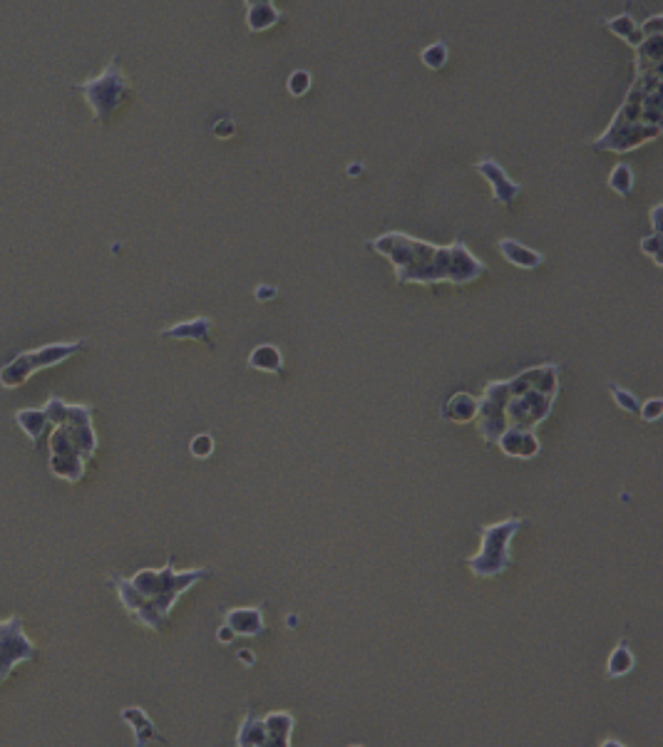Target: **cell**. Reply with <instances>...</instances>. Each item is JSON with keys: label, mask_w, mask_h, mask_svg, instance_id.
I'll return each instance as SVG.
<instances>
[{"label": "cell", "mask_w": 663, "mask_h": 747, "mask_svg": "<svg viewBox=\"0 0 663 747\" xmlns=\"http://www.w3.org/2000/svg\"><path fill=\"white\" fill-rule=\"evenodd\" d=\"M212 135L217 137V139H229V137H234V135H236V125H234V120H229V117H221V120L214 122Z\"/></svg>", "instance_id": "1f68e13d"}, {"label": "cell", "mask_w": 663, "mask_h": 747, "mask_svg": "<svg viewBox=\"0 0 663 747\" xmlns=\"http://www.w3.org/2000/svg\"><path fill=\"white\" fill-rule=\"evenodd\" d=\"M661 135V68H639L624 107L609 130L596 137L594 149L626 154Z\"/></svg>", "instance_id": "277c9868"}, {"label": "cell", "mask_w": 663, "mask_h": 747, "mask_svg": "<svg viewBox=\"0 0 663 747\" xmlns=\"http://www.w3.org/2000/svg\"><path fill=\"white\" fill-rule=\"evenodd\" d=\"M70 87L85 97L97 125H107L115 117V112L132 97V82L122 70L117 55H112V60L100 75L85 82H73Z\"/></svg>", "instance_id": "8992f818"}, {"label": "cell", "mask_w": 663, "mask_h": 747, "mask_svg": "<svg viewBox=\"0 0 663 747\" xmlns=\"http://www.w3.org/2000/svg\"><path fill=\"white\" fill-rule=\"evenodd\" d=\"M13 420H15V425H18L20 430L30 437L33 447L40 445V437H43L50 427V417H48V412H45V408L18 410L13 415Z\"/></svg>", "instance_id": "9a60e30c"}, {"label": "cell", "mask_w": 663, "mask_h": 747, "mask_svg": "<svg viewBox=\"0 0 663 747\" xmlns=\"http://www.w3.org/2000/svg\"><path fill=\"white\" fill-rule=\"evenodd\" d=\"M477 427L482 440L497 445L502 432L507 430L505 420V383H490L482 400H477Z\"/></svg>", "instance_id": "30bf717a"}, {"label": "cell", "mask_w": 663, "mask_h": 747, "mask_svg": "<svg viewBox=\"0 0 663 747\" xmlns=\"http://www.w3.org/2000/svg\"><path fill=\"white\" fill-rule=\"evenodd\" d=\"M209 574H212V569H189L177 574L172 561H167V566L159 571L142 569L132 579L110 576L107 584L117 591L120 604L137 623L152 628V631H162L179 596L202 579H207Z\"/></svg>", "instance_id": "7a4b0ae2"}, {"label": "cell", "mask_w": 663, "mask_h": 747, "mask_svg": "<svg viewBox=\"0 0 663 747\" xmlns=\"http://www.w3.org/2000/svg\"><path fill=\"white\" fill-rule=\"evenodd\" d=\"M236 745H241V747H266L264 718L244 720L239 735H236Z\"/></svg>", "instance_id": "cb8c5ba5"}, {"label": "cell", "mask_w": 663, "mask_h": 747, "mask_svg": "<svg viewBox=\"0 0 663 747\" xmlns=\"http://www.w3.org/2000/svg\"><path fill=\"white\" fill-rule=\"evenodd\" d=\"M38 658V646L25 633V618L10 616L0 621V685L23 663Z\"/></svg>", "instance_id": "9c48e42d"}, {"label": "cell", "mask_w": 663, "mask_h": 747, "mask_svg": "<svg viewBox=\"0 0 663 747\" xmlns=\"http://www.w3.org/2000/svg\"><path fill=\"white\" fill-rule=\"evenodd\" d=\"M189 452H192L194 457H199V460H207V457L214 452L212 435H197V437H194L192 445H189Z\"/></svg>", "instance_id": "f1b7e54d"}, {"label": "cell", "mask_w": 663, "mask_h": 747, "mask_svg": "<svg viewBox=\"0 0 663 747\" xmlns=\"http://www.w3.org/2000/svg\"><path fill=\"white\" fill-rule=\"evenodd\" d=\"M261 3H274V0H244L246 8H251V5H261Z\"/></svg>", "instance_id": "8d00e7d4"}, {"label": "cell", "mask_w": 663, "mask_h": 747, "mask_svg": "<svg viewBox=\"0 0 663 747\" xmlns=\"http://www.w3.org/2000/svg\"><path fill=\"white\" fill-rule=\"evenodd\" d=\"M475 169L482 174V177L487 179V182H490L492 197H495V202H500L505 206H512L517 202V197L522 194V184L512 182L510 174H507L505 169H502L500 164L495 162V159H492V157L480 159V162L475 164Z\"/></svg>", "instance_id": "8fae6325"}, {"label": "cell", "mask_w": 663, "mask_h": 747, "mask_svg": "<svg viewBox=\"0 0 663 747\" xmlns=\"http://www.w3.org/2000/svg\"><path fill=\"white\" fill-rule=\"evenodd\" d=\"M420 60L428 70H442L447 65V45L445 43H433L420 53Z\"/></svg>", "instance_id": "484cf974"}, {"label": "cell", "mask_w": 663, "mask_h": 747, "mask_svg": "<svg viewBox=\"0 0 663 747\" xmlns=\"http://www.w3.org/2000/svg\"><path fill=\"white\" fill-rule=\"evenodd\" d=\"M661 211H663L661 204H656L654 209H651V221H654V231H659V234H661Z\"/></svg>", "instance_id": "d6a6232c"}, {"label": "cell", "mask_w": 663, "mask_h": 747, "mask_svg": "<svg viewBox=\"0 0 663 747\" xmlns=\"http://www.w3.org/2000/svg\"><path fill=\"white\" fill-rule=\"evenodd\" d=\"M219 641H221V643H229V641H234V631H231V628H229V626H226V628H221V631H219Z\"/></svg>", "instance_id": "e575fe53"}, {"label": "cell", "mask_w": 663, "mask_h": 747, "mask_svg": "<svg viewBox=\"0 0 663 747\" xmlns=\"http://www.w3.org/2000/svg\"><path fill=\"white\" fill-rule=\"evenodd\" d=\"M209 331H212V321L209 318H194V321H184L172 328H164L159 336L169 340H199V343H207Z\"/></svg>", "instance_id": "d6986e66"}, {"label": "cell", "mask_w": 663, "mask_h": 747, "mask_svg": "<svg viewBox=\"0 0 663 747\" xmlns=\"http://www.w3.org/2000/svg\"><path fill=\"white\" fill-rule=\"evenodd\" d=\"M497 447L505 455L519 457V460H532L539 455V440L529 427H507L497 440Z\"/></svg>", "instance_id": "7c38bea8"}, {"label": "cell", "mask_w": 663, "mask_h": 747, "mask_svg": "<svg viewBox=\"0 0 663 747\" xmlns=\"http://www.w3.org/2000/svg\"><path fill=\"white\" fill-rule=\"evenodd\" d=\"M226 626L234 631V636L256 638L266 631L264 611L261 609H234L226 613Z\"/></svg>", "instance_id": "4fadbf2b"}, {"label": "cell", "mask_w": 663, "mask_h": 747, "mask_svg": "<svg viewBox=\"0 0 663 747\" xmlns=\"http://www.w3.org/2000/svg\"><path fill=\"white\" fill-rule=\"evenodd\" d=\"M497 249H500V254L505 256L512 266H517V269L534 271L544 264V256L539 254V251L529 249V246H522L515 239H502L500 244H497Z\"/></svg>", "instance_id": "5bb4252c"}, {"label": "cell", "mask_w": 663, "mask_h": 747, "mask_svg": "<svg viewBox=\"0 0 663 747\" xmlns=\"http://www.w3.org/2000/svg\"><path fill=\"white\" fill-rule=\"evenodd\" d=\"M239 658H241V661H244V663H249V666H251V663H254V653H251V651H241V653H239Z\"/></svg>", "instance_id": "d590c367"}, {"label": "cell", "mask_w": 663, "mask_h": 747, "mask_svg": "<svg viewBox=\"0 0 663 747\" xmlns=\"http://www.w3.org/2000/svg\"><path fill=\"white\" fill-rule=\"evenodd\" d=\"M522 527V519H505L500 524L482 527L480 551L472 559H467V566H470L472 574L480 576V579H495V576L505 574L512 564V539L517 537V532Z\"/></svg>", "instance_id": "52a82bcc"}, {"label": "cell", "mask_w": 663, "mask_h": 747, "mask_svg": "<svg viewBox=\"0 0 663 747\" xmlns=\"http://www.w3.org/2000/svg\"><path fill=\"white\" fill-rule=\"evenodd\" d=\"M634 169L629 167V164H616L614 169H611L609 174V187L614 189L619 197H631V192H634Z\"/></svg>", "instance_id": "d4e9b609"}, {"label": "cell", "mask_w": 663, "mask_h": 747, "mask_svg": "<svg viewBox=\"0 0 663 747\" xmlns=\"http://www.w3.org/2000/svg\"><path fill=\"white\" fill-rule=\"evenodd\" d=\"M641 417H644L646 422H656L661 420L663 415V400L661 398H651L649 403H644V408H639Z\"/></svg>", "instance_id": "4dcf8cb0"}, {"label": "cell", "mask_w": 663, "mask_h": 747, "mask_svg": "<svg viewBox=\"0 0 663 747\" xmlns=\"http://www.w3.org/2000/svg\"><path fill=\"white\" fill-rule=\"evenodd\" d=\"M604 28H609L611 33L616 35V38H621L624 43H629L631 48H636V45L644 40V30H641V25L636 23V20L631 18L629 13H621V15H616V18L604 20Z\"/></svg>", "instance_id": "44dd1931"}, {"label": "cell", "mask_w": 663, "mask_h": 747, "mask_svg": "<svg viewBox=\"0 0 663 747\" xmlns=\"http://www.w3.org/2000/svg\"><path fill=\"white\" fill-rule=\"evenodd\" d=\"M442 417H447L450 422H470L477 417V398L470 393H455L445 405H442Z\"/></svg>", "instance_id": "ffe728a7"}, {"label": "cell", "mask_w": 663, "mask_h": 747, "mask_svg": "<svg viewBox=\"0 0 663 747\" xmlns=\"http://www.w3.org/2000/svg\"><path fill=\"white\" fill-rule=\"evenodd\" d=\"M122 720H125L127 725H132V730H135L137 747H145L149 743H162L157 728H154V723L149 720V715L142 708H125L122 710Z\"/></svg>", "instance_id": "e0dca14e"}, {"label": "cell", "mask_w": 663, "mask_h": 747, "mask_svg": "<svg viewBox=\"0 0 663 747\" xmlns=\"http://www.w3.org/2000/svg\"><path fill=\"white\" fill-rule=\"evenodd\" d=\"M286 87H289V92L294 97H303L308 90H311V72H306V70L291 72V77H289V82H286Z\"/></svg>", "instance_id": "83f0119b"}, {"label": "cell", "mask_w": 663, "mask_h": 747, "mask_svg": "<svg viewBox=\"0 0 663 747\" xmlns=\"http://www.w3.org/2000/svg\"><path fill=\"white\" fill-rule=\"evenodd\" d=\"M505 383V420L507 427H534L552 415L559 393L557 365H537L515 375Z\"/></svg>", "instance_id": "5b68a950"}, {"label": "cell", "mask_w": 663, "mask_h": 747, "mask_svg": "<svg viewBox=\"0 0 663 747\" xmlns=\"http://www.w3.org/2000/svg\"><path fill=\"white\" fill-rule=\"evenodd\" d=\"M276 293H279L276 288H266V286L256 288V298H259V301H264V298H274Z\"/></svg>", "instance_id": "836d02e7"}, {"label": "cell", "mask_w": 663, "mask_h": 747, "mask_svg": "<svg viewBox=\"0 0 663 747\" xmlns=\"http://www.w3.org/2000/svg\"><path fill=\"white\" fill-rule=\"evenodd\" d=\"M284 20V13L274 8V3H261L246 8V28L249 33H266Z\"/></svg>", "instance_id": "ac0fdd59"}, {"label": "cell", "mask_w": 663, "mask_h": 747, "mask_svg": "<svg viewBox=\"0 0 663 747\" xmlns=\"http://www.w3.org/2000/svg\"><path fill=\"white\" fill-rule=\"evenodd\" d=\"M609 390H611V395H614V403L619 405L621 410L631 412V415H636V412H639L641 403H639V398H636L634 393H629V390L619 388V385H616V383H611Z\"/></svg>", "instance_id": "4316f807"}, {"label": "cell", "mask_w": 663, "mask_h": 747, "mask_svg": "<svg viewBox=\"0 0 663 747\" xmlns=\"http://www.w3.org/2000/svg\"><path fill=\"white\" fill-rule=\"evenodd\" d=\"M82 348H85L82 340H73V343H50L43 345V348L18 353L10 363H5L3 368H0V385H3L5 390L20 388V385L28 383L38 370L63 365L65 360L73 358V355L80 353Z\"/></svg>", "instance_id": "ba28073f"}, {"label": "cell", "mask_w": 663, "mask_h": 747, "mask_svg": "<svg viewBox=\"0 0 663 747\" xmlns=\"http://www.w3.org/2000/svg\"><path fill=\"white\" fill-rule=\"evenodd\" d=\"M266 725V747H289L291 733H294V715L291 713H271L264 718Z\"/></svg>", "instance_id": "2e32d148"}, {"label": "cell", "mask_w": 663, "mask_h": 747, "mask_svg": "<svg viewBox=\"0 0 663 747\" xmlns=\"http://www.w3.org/2000/svg\"><path fill=\"white\" fill-rule=\"evenodd\" d=\"M45 412L53 425L48 440L50 475L70 484L80 482L85 477L87 462L97 455V445H100L95 425H92L95 405H68L58 395H50Z\"/></svg>", "instance_id": "3957f363"}, {"label": "cell", "mask_w": 663, "mask_h": 747, "mask_svg": "<svg viewBox=\"0 0 663 747\" xmlns=\"http://www.w3.org/2000/svg\"><path fill=\"white\" fill-rule=\"evenodd\" d=\"M251 368L261 370V373H281L284 368V358H281V350L276 345H256L249 355Z\"/></svg>", "instance_id": "7402d4cb"}, {"label": "cell", "mask_w": 663, "mask_h": 747, "mask_svg": "<svg viewBox=\"0 0 663 747\" xmlns=\"http://www.w3.org/2000/svg\"><path fill=\"white\" fill-rule=\"evenodd\" d=\"M634 653H631V648L626 646V643H619V646L614 648V653L609 656V663H606V673H609V678H624L629 676L631 671H634Z\"/></svg>", "instance_id": "603a6c76"}, {"label": "cell", "mask_w": 663, "mask_h": 747, "mask_svg": "<svg viewBox=\"0 0 663 747\" xmlns=\"http://www.w3.org/2000/svg\"><path fill=\"white\" fill-rule=\"evenodd\" d=\"M641 251H644V254H649L651 259L656 261V266L663 264V261H661V234H659V231H654V234H651V236L641 239Z\"/></svg>", "instance_id": "f546056e"}, {"label": "cell", "mask_w": 663, "mask_h": 747, "mask_svg": "<svg viewBox=\"0 0 663 747\" xmlns=\"http://www.w3.org/2000/svg\"><path fill=\"white\" fill-rule=\"evenodd\" d=\"M368 249L385 256L393 264L398 283L465 286V283H475L477 278L487 273V266L462 241H452L450 246H435L430 241L403 234V231H388V234L368 241Z\"/></svg>", "instance_id": "6da1fadb"}]
</instances>
